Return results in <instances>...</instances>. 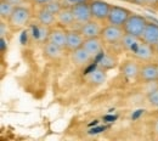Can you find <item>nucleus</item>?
I'll return each instance as SVG.
<instances>
[{
	"label": "nucleus",
	"mask_w": 158,
	"mask_h": 141,
	"mask_svg": "<svg viewBox=\"0 0 158 141\" xmlns=\"http://www.w3.org/2000/svg\"><path fill=\"white\" fill-rule=\"evenodd\" d=\"M0 44H1V54H4L7 50V40H6V38L0 37Z\"/></svg>",
	"instance_id": "obj_28"
},
{
	"label": "nucleus",
	"mask_w": 158,
	"mask_h": 141,
	"mask_svg": "<svg viewBox=\"0 0 158 141\" xmlns=\"http://www.w3.org/2000/svg\"><path fill=\"white\" fill-rule=\"evenodd\" d=\"M56 20H57V26L63 27L66 29L67 28L71 29V28L74 27V24H77L73 11H72V7H68V6H64L56 15Z\"/></svg>",
	"instance_id": "obj_12"
},
{
	"label": "nucleus",
	"mask_w": 158,
	"mask_h": 141,
	"mask_svg": "<svg viewBox=\"0 0 158 141\" xmlns=\"http://www.w3.org/2000/svg\"><path fill=\"white\" fill-rule=\"evenodd\" d=\"M156 54H157V52H156L155 46L148 45V44L141 41V43L139 44V46L136 48V50L133 52V56H134V59L138 60L139 62L146 63V62H152V60H153V57H155Z\"/></svg>",
	"instance_id": "obj_7"
},
{
	"label": "nucleus",
	"mask_w": 158,
	"mask_h": 141,
	"mask_svg": "<svg viewBox=\"0 0 158 141\" xmlns=\"http://www.w3.org/2000/svg\"><path fill=\"white\" fill-rule=\"evenodd\" d=\"M155 49H156V52H157V54H158V44H157V45H156V46H155Z\"/></svg>",
	"instance_id": "obj_32"
},
{
	"label": "nucleus",
	"mask_w": 158,
	"mask_h": 141,
	"mask_svg": "<svg viewBox=\"0 0 158 141\" xmlns=\"http://www.w3.org/2000/svg\"><path fill=\"white\" fill-rule=\"evenodd\" d=\"M119 1H124V2H131L133 0H119Z\"/></svg>",
	"instance_id": "obj_31"
},
{
	"label": "nucleus",
	"mask_w": 158,
	"mask_h": 141,
	"mask_svg": "<svg viewBox=\"0 0 158 141\" xmlns=\"http://www.w3.org/2000/svg\"><path fill=\"white\" fill-rule=\"evenodd\" d=\"M133 12L123 6H117V5H111V10H110V15L107 22L110 24H114V26H120L123 27V24L127 22V20L130 17Z\"/></svg>",
	"instance_id": "obj_5"
},
{
	"label": "nucleus",
	"mask_w": 158,
	"mask_h": 141,
	"mask_svg": "<svg viewBox=\"0 0 158 141\" xmlns=\"http://www.w3.org/2000/svg\"><path fill=\"white\" fill-rule=\"evenodd\" d=\"M69 54H71V60L77 67H85L91 61H94L91 55L83 46L77 49V50H74V51H72V52H69Z\"/></svg>",
	"instance_id": "obj_15"
},
{
	"label": "nucleus",
	"mask_w": 158,
	"mask_h": 141,
	"mask_svg": "<svg viewBox=\"0 0 158 141\" xmlns=\"http://www.w3.org/2000/svg\"><path fill=\"white\" fill-rule=\"evenodd\" d=\"M107 71L100 68V67H96L95 69H93L89 74H88V81L89 83L94 84V85H101L102 83L106 81V78H107Z\"/></svg>",
	"instance_id": "obj_21"
},
{
	"label": "nucleus",
	"mask_w": 158,
	"mask_h": 141,
	"mask_svg": "<svg viewBox=\"0 0 158 141\" xmlns=\"http://www.w3.org/2000/svg\"><path fill=\"white\" fill-rule=\"evenodd\" d=\"M63 2L64 6H68V7H72L74 5H78L80 2H89L90 0H61Z\"/></svg>",
	"instance_id": "obj_27"
},
{
	"label": "nucleus",
	"mask_w": 158,
	"mask_h": 141,
	"mask_svg": "<svg viewBox=\"0 0 158 141\" xmlns=\"http://www.w3.org/2000/svg\"><path fill=\"white\" fill-rule=\"evenodd\" d=\"M50 27H46V26H43L38 22V24L35 27H33V38L37 41L40 43H45L49 39V34H50Z\"/></svg>",
	"instance_id": "obj_22"
},
{
	"label": "nucleus",
	"mask_w": 158,
	"mask_h": 141,
	"mask_svg": "<svg viewBox=\"0 0 158 141\" xmlns=\"http://www.w3.org/2000/svg\"><path fill=\"white\" fill-rule=\"evenodd\" d=\"M148 101H150V103L152 106H158V88L155 89V90H152V91H150Z\"/></svg>",
	"instance_id": "obj_26"
},
{
	"label": "nucleus",
	"mask_w": 158,
	"mask_h": 141,
	"mask_svg": "<svg viewBox=\"0 0 158 141\" xmlns=\"http://www.w3.org/2000/svg\"><path fill=\"white\" fill-rule=\"evenodd\" d=\"M89 2H80L78 5L72 6V11H73L74 19H76V22H77L78 26L88 22V21L93 20L91 10H90V4Z\"/></svg>",
	"instance_id": "obj_9"
},
{
	"label": "nucleus",
	"mask_w": 158,
	"mask_h": 141,
	"mask_svg": "<svg viewBox=\"0 0 158 141\" xmlns=\"http://www.w3.org/2000/svg\"><path fill=\"white\" fill-rule=\"evenodd\" d=\"M141 40L148 45L156 46L158 44V24L153 22H148L147 27L141 37Z\"/></svg>",
	"instance_id": "obj_18"
},
{
	"label": "nucleus",
	"mask_w": 158,
	"mask_h": 141,
	"mask_svg": "<svg viewBox=\"0 0 158 141\" xmlns=\"http://www.w3.org/2000/svg\"><path fill=\"white\" fill-rule=\"evenodd\" d=\"M32 20V11L29 7L23 5H16L12 15L7 20V23L12 31H20L27 27Z\"/></svg>",
	"instance_id": "obj_1"
},
{
	"label": "nucleus",
	"mask_w": 158,
	"mask_h": 141,
	"mask_svg": "<svg viewBox=\"0 0 158 141\" xmlns=\"http://www.w3.org/2000/svg\"><path fill=\"white\" fill-rule=\"evenodd\" d=\"M67 32H68V29H66L63 27L54 26L50 29V34H49L48 41L54 43V44L59 45L61 48L66 49V45H67Z\"/></svg>",
	"instance_id": "obj_13"
},
{
	"label": "nucleus",
	"mask_w": 158,
	"mask_h": 141,
	"mask_svg": "<svg viewBox=\"0 0 158 141\" xmlns=\"http://www.w3.org/2000/svg\"><path fill=\"white\" fill-rule=\"evenodd\" d=\"M157 66H158V63H157Z\"/></svg>",
	"instance_id": "obj_34"
},
{
	"label": "nucleus",
	"mask_w": 158,
	"mask_h": 141,
	"mask_svg": "<svg viewBox=\"0 0 158 141\" xmlns=\"http://www.w3.org/2000/svg\"><path fill=\"white\" fill-rule=\"evenodd\" d=\"M103 24L102 22L96 20H90L83 24H80L78 27V31L83 34V37L85 39L88 38H98L101 37V33L103 31Z\"/></svg>",
	"instance_id": "obj_6"
},
{
	"label": "nucleus",
	"mask_w": 158,
	"mask_h": 141,
	"mask_svg": "<svg viewBox=\"0 0 158 141\" xmlns=\"http://www.w3.org/2000/svg\"><path fill=\"white\" fill-rule=\"evenodd\" d=\"M124 35H125V32H124L123 27L108 23L107 26L103 27V31L101 33V39L105 44L116 45V44H120Z\"/></svg>",
	"instance_id": "obj_3"
},
{
	"label": "nucleus",
	"mask_w": 158,
	"mask_h": 141,
	"mask_svg": "<svg viewBox=\"0 0 158 141\" xmlns=\"http://www.w3.org/2000/svg\"><path fill=\"white\" fill-rule=\"evenodd\" d=\"M155 133L158 135V119L156 121V124H155Z\"/></svg>",
	"instance_id": "obj_30"
},
{
	"label": "nucleus",
	"mask_w": 158,
	"mask_h": 141,
	"mask_svg": "<svg viewBox=\"0 0 158 141\" xmlns=\"http://www.w3.org/2000/svg\"><path fill=\"white\" fill-rule=\"evenodd\" d=\"M89 4H90L93 20L100 21V22L107 21L110 10H111V4H108L105 0H90Z\"/></svg>",
	"instance_id": "obj_4"
},
{
	"label": "nucleus",
	"mask_w": 158,
	"mask_h": 141,
	"mask_svg": "<svg viewBox=\"0 0 158 141\" xmlns=\"http://www.w3.org/2000/svg\"><path fill=\"white\" fill-rule=\"evenodd\" d=\"M33 4H35V5H38V6H44V5H46L48 2H50V1H52V0H31Z\"/></svg>",
	"instance_id": "obj_29"
},
{
	"label": "nucleus",
	"mask_w": 158,
	"mask_h": 141,
	"mask_svg": "<svg viewBox=\"0 0 158 141\" xmlns=\"http://www.w3.org/2000/svg\"><path fill=\"white\" fill-rule=\"evenodd\" d=\"M49 11H51L52 14H55V15H57L60 11L64 7V5H63V2L61 1V0H52V1H50V2H48L46 5H44Z\"/></svg>",
	"instance_id": "obj_24"
},
{
	"label": "nucleus",
	"mask_w": 158,
	"mask_h": 141,
	"mask_svg": "<svg viewBox=\"0 0 158 141\" xmlns=\"http://www.w3.org/2000/svg\"><path fill=\"white\" fill-rule=\"evenodd\" d=\"M117 64H118L117 57L108 52H102L98 59V67L105 69V71H111V69L116 68Z\"/></svg>",
	"instance_id": "obj_19"
},
{
	"label": "nucleus",
	"mask_w": 158,
	"mask_h": 141,
	"mask_svg": "<svg viewBox=\"0 0 158 141\" xmlns=\"http://www.w3.org/2000/svg\"><path fill=\"white\" fill-rule=\"evenodd\" d=\"M140 64L138 63V60H128L125 61L122 66V74L123 77L129 81H133L139 78L140 74Z\"/></svg>",
	"instance_id": "obj_14"
},
{
	"label": "nucleus",
	"mask_w": 158,
	"mask_h": 141,
	"mask_svg": "<svg viewBox=\"0 0 158 141\" xmlns=\"http://www.w3.org/2000/svg\"><path fill=\"white\" fill-rule=\"evenodd\" d=\"M103 41L101 39V37L98 38H88L84 40L83 48L91 55V57L94 60H98L100 55L103 52Z\"/></svg>",
	"instance_id": "obj_10"
},
{
	"label": "nucleus",
	"mask_w": 158,
	"mask_h": 141,
	"mask_svg": "<svg viewBox=\"0 0 158 141\" xmlns=\"http://www.w3.org/2000/svg\"><path fill=\"white\" fill-rule=\"evenodd\" d=\"M139 79L145 83L158 81V66L153 62H146L140 67Z\"/></svg>",
	"instance_id": "obj_8"
},
{
	"label": "nucleus",
	"mask_w": 158,
	"mask_h": 141,
	"mask_svg": "<svg viewBox=\"0 0 158 141\" xmlns=\"http://www.w3.org/2000/svg\"><path fill=\"white\" fill-rule=\"evenodd\" d=\"M156 6H157V10H158V1L156 2Z\"/></svg>",
	"instance_id": "obj_33"
},
{
	"label": "nucleus",
	"mask_w": 158,
	"mask_h": 141,
	"mask_svg": "<svg viewBox=\"0 0 158 141\" xmlns=\"http://www.w3.org/2000/svg\"><path fill=\"white\" fill-rule=\"evenodd\" d=\"M141 41L142 40L138 37H134V35H130V34H125L123 37L122 41H120V45L125 51H128V52H130L133 55V52L136 50V48H138L139 44Z\"/></svg>",
	"instance_id": "obj_20"
},
{
	"label": "nucleus",
	"mask_w": 158,
	"mask_h": 141,
	"mask_svg": "<svg viewBox=\"0 0 158 141\" xmlns=\"http://www.w3.org/2000/svg\"><path fill=\"white\" fill-rule=\"evenodd\" d=\"M9 29H11V28H10L7 21L1 20V22H0V37L5 38L7 35V33H9Z\"/></svg>",
	"instance_id": "obj_25"
},
{
	"label": "nucleus",
	"mask_w": 158,
	"mask_h": 141,
	"mask_svg": "<svg viewBox=\"0 0 158 141\" xmlns=\"http://www.w3.org/2000/svg\"><path fill=\"white\" fill-rule=\"evenodd\" d=\"M37 20L40 24L50 27V28L54 27V26H57L56 15L52 14L51 11H49L45 6H39V9L37 11Z\"/></svg>",
	"instance_id": "obj_16"
},
{
	"label": "nucleus",
	"mask_w": 158,
	"mask_h": 141,
	"mask_svg": "<svg viewBox=\"0 0 158 141\" xmlns=\"http://www.w3.org/2000/svg\"><path fill=\"white\" fill-rule=\"evenodd\" d=\"M16 4L12 0H0V17L1 20L7 21L12 15Z\"/></svg>",
	"instance_id": "obj_23"
},
{
	"label": "nucleus",
	"mask_w": 158,
	"mask_h": 141,
	"mask_svg": "<svg viewBox=\"0 0 158 141\" xmlns=\"http://www.w3.org/2000/svg\"><path fill=\"white\" fill-rule=\"evenodd\" d=\"M84 40H85V38L83 37V34L78 31V28L77 29H74V28L68 29V32H67V45H66V50L68 52H72V51L77 50V49L83 46Z\"/></svg>",
	"instance_id": "obj_11"
},
{
	"label": "nucleus",
	"mask_w": 158,
	"mask_h": 141,
	"mask_svg": "<svg viewBox=\"0 0 158 141\" xmlns=\"http://www.w3.org/2000/svg\"><path fill=\"white\" fill-rule=\"evenodd\" d=\"M43 50H44V55L49 60H52V61L60 60L64 55V52L67 51L64 48H61V46L54 44V43H50V41H45L44 43Z\"/></svg>",
	"instance_id": "obj_17"
},
{
	"label": "nucleus",
	"mask_w": 158,
	"mask_h": 141,
	"mask_svg": "<svg viewBox=\"0 0 158 141\" xmlns=\"http://www.w3.org/2000/svg\"><path fill=\"white\" fill-rule=\"evenodd\" d=\"M147 23H148V21L145 16L138 15V14H131L130 17L123 24V29H124L125 34H130V35L138 37L141 39V37L147 27Z\"/></svg>",
	"instance_id": "obj_2"
}]
</instances>
